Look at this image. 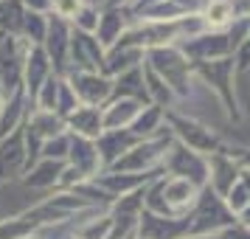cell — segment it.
<instances>
[{
    "label": "cell",
    "mask_w": 250,
    "mask_h": 239,
    "mask_svg": "<svg viewBox=\"0 0 250 239\" xmlns=\"http://www.w3.org/2000/svg\"><path fill=\"white\" fill-rule=\"evenodd\" d=\"M203 17H205L208 25L219 28V25H225V23L233 20V3H230V0H208Z\"/></svg>",
    "instance_id": "obj_1"
},
{
    "label": "cell",
    "mask_w": 250,
    "mask_h": 239,
    "mask_svg": "<svg viewBox=\"0 0 250 239\" xmlns=\"http://www.w3.org/2000/svg\"><path fill=\"white\" fill-rule=\"evenodd\" d=\"M54 9L59 17H70V14L79 12V0H54Z\"/></svg>",
    "instance_id": "obj_2"
}]
</instances>
